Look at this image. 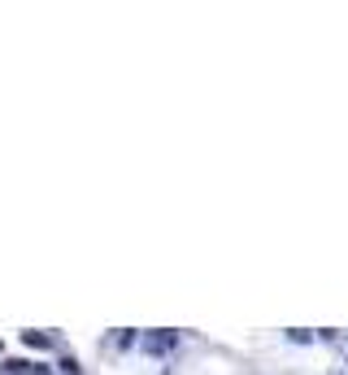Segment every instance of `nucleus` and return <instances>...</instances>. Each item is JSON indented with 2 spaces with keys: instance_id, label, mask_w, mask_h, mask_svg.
Segmentation results:
<instances>
[{
  "instance_id": "nucleus-1",
  "label": "nucleus",
  "mask_w": 348,
  "mask_h": 375,
  "mask_svg": "<svg viewBox=\"0 0 348 375\" xmlns=\"http://www.w3.org/2000/svg\"><path fill=\"white\" fill-rule=\"evenodd\" d=\"M174 345H179V332L174 328H157V332L144 336V353H153V358H165Z\"/></svg>"
},
{
  "instance_id": "nucleus-2",
  "label": "nucleus",
  "mask_w": 348,
  "mask_h": 375,
  "mask_svg": "<svg viewBox=\"0 0 348 375\" xmlns=\"http://www.w3.org/2000/svg\"><path fill=\"white\" fill-rule=\"evenodd\" d=\"M22 345H31V349H53V332L26 328V332H22Z\"/></svg>"
},
{
  "instance_id": "nucleus-3",
  "label": "nucleus",
  "mask_w": 348,
  "mask_h": 375,
  "mask_svg": "<svg viewBox=\"0 0 348 375\" xmlns=\"http://www.w3.org/2000/svg\"><path fill=\"white\" fill-rule=\"evenodd\" d=\"M61 367H65V375H83V371H78V362H74V358H61Z\"/></svg>"
},
{
  "instance_id": "nucleus-4",
  "label": "nucleus",
  "mask_w": 348,
  "mask_h": 375,
  "mask_svg": "<svg viewBox=\"0 0 348 375\" xmlns=\"http://www.w3.org/2000/svg\"><path fill=\"white\" fill-rule=\"evenodd\" d=\"M0 353H5V345H0Z\"/></svg>"
}]
</instances>
